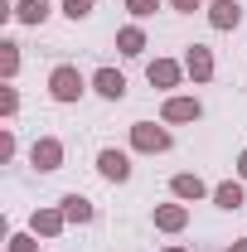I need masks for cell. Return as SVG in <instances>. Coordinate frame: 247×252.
I'll return each instance as SVG.
<instances>
[{"mask_svg":"<svg viewBox=\"0 0 247 252\" xmlns=\"http://www.w3.org/2000/svg\"><path fill=\"white\" fill-rule=\"evenodd\" d=\"M15 112H20V93H15V83H5V88H0V117L15 122Z\"/></svg>","mask_w":247,"mask_h":252,"instance_id":"ac0fdd59","label":"cell"},{"mask_svg":"<svg viewBox=\"0 0 247 252\" xmlns=\"http://www.w3.org/2000/svg\"><path fill=\"white\" fill-rule=\"evenodd\" d=\"M243 199H247V189H243V180H223V185H214V204L218 209H243Z\"/></svg>","mask_w":247,"mask_h":252,"instance_id":"9a60e30c","label":"cell"},{"mask_svg":"<svg viewBox=\"0 0 247 252\" xmlns=\"http://www.w3.org/2000/svg\"><path fill=\"white\" fill-rule=\"evenodd\" d=\"M170 10H175V15H194V10H209V5H204V0H170Z\"/></svg>","mask_w":247,"mask_h":252,"instance_id":"603a6c76","label":"cell"},{"mask_svg":"<svg viewBox=\"0 0 247 252\" xmlns=\"http://www.w3.org/2000/svg\"><path fill=\"white\" fill-rule=\"evenodd\" d=\"M233 165H238V180L247 185V151H238V160H233Z\"/></svg>","mask_w":247,"mask_h":252,"instance_id":"cb8c5ba5","label":"cell"},{"mask_svg":"<svg viewBox=\"0 0 247 252\" xmlns=\"http://www.w3.org/2000/svg\"><path fill=\"white\" fill-rule=\"evenodd\" d=\"M204 117V102L199 97H185V93H170L165 107H160V122L165 126H185V122H199Z\"/></svg>","mask_w":247,"mask_h":252,"instance_id":"3957f363","label":"cell"},{"mask_svg":"<svg viewBox=\"0 0 247 252\" xmlns=\"http://www.w3.org/2000/svg\"><path fill=\"white\" fill-rule=\"evenodd\" d=\"M185 73L194 83H209V78H214V49H209V44H189L185 49Z\"/></svg>","mask_w":247,"mask_h":252,"instance_id":"ba28073f","label":"cell"},{"mask_svg":"<svg viewBox=\"0 0 247 252\" xmlns=\"http://www.w3.org/2000/svg\"><path fill=\"white\" fill-rule=\"evenodd\" d=\"M15 151H20V146H15V131L5 126V131H0V160L10 165V160H15Z\"/></svg>","mask_w":247,"mask_h":252,"instance_id":"7402d4cb","label":"cell"},{"mask_svg":"<svg viewBox=\"0 0 247 252\" xmlns=\"http://www.w3.org/2000/svg\"><path fill=\"white\" fill-rule=\"evenodd\" d=\"M63 228H68V214L63 209H34L30 214V233H39V238H59Z\"/></svg>","mask_w":247,"mask_h":252,"instance_id":"7c38bea8","label":"cell"},{"mask_svg":"<svg viewBox=\"0 0 247 252\" xmlns=\"http://www.w3.org/2000/svg\"><path fill=\"white\" fill-rule=\"evenodd\" d=\"M63 15L78 25V20H88V15H93V0H63Z\"/></svg>","mask_w":247,"mask_h":252,"instance_id":"ffe728a7","label":"cell"},{"mask_svg":"<svg viewBox=\"0 0 247 252\" xmlns=\"http://www.w3.org/2000/svg\"><path fill=\"white\" fill-rule=\"evenodd\" d=\"M155 228H160V233H185L189 228V204H180V199H175V204H155Z\"/></svg>","mask_w":247,"mask_h":252,"instance_id":"9c48e42d","label":"cell"},{"mask_svg":"<svg viewBox=\"0 0 247 252\" xmlns=\"http://www.w3.org/2000/svg\"><path fill=\"white\" fill-rule=\"evenodd\" d=\"M88 88H93V78H83L73 63H54V73H49V97H54V102L73 107V102H83Z\"/></svg>","mask_w":247,"mask_h":252,"instance_id":"6da1fadb","label":"cell"},{"mask_svg":"<svg viewBox=\"0 0 247 252\" xmlns=\"http://www.w3.org/2000/svg\"><path fill=\"white\" fill-rule=\"evenodd\" d=\"M165 252H189V248H180V243H170V248H165Z\"/></svg>","mask_w":247,"mask_h":252,"instance_id":"484cf974","label":"cell"},{"mask_svg":"<svg viewBox=\"0 0 247 252\" xmlns=\"http://www.w3.org/2000/svg\"><path fill=\"white\" fill-rule=\"evenodd\" d=\"M10 252H39V233H10Z\"/></svg>","mask_w":247,"mask_h":252,"instance_id":"d6986e66","label":"cell"},{"mask_svg":"<svg viewBox=\"0 0 247 252\" xmlns=\"http://www.w3.org/2000/svg\"><path fill=\"white\" fill-rule=\"evenodd\" d=\"M209 25L214 30H238L243 25V0H209Z\"/></svg>","mask_w":247,"mask_h":252,"instance_id":"8fae6325","label":"cell"},{"mask_svg":"<svg viewBox=\"0 0 247 252\" xmlns=\"http://www.w3.org/2000/svg\"><path fill=\"white\" fill-rule=\"evenodd\" d=\"M30 165L39 170V175L63 170V141H59V136H39V141L30 146Z\"/></svg>","mask_w":247,"mask_h":252,"instance_id":"5b68a950","label":"cell"},{"mask_svg":"<svg viewBox=\"0 0 247 252\" xmlns=\"http://www.w3.org/2000/svg\"><path fill=\"white\" fill-rule=\"evenodd\" d=\"M126 10H131V20H151L160 10V0H126Z\"/></svg>","mask_w":247,"mask_h":252,"instance_id":"44dd1931","label":"cell"},{"mask_svg":"<svg viewBox=\"0 0 247 252\" xmlns=\"http://www.w3.org/2000/svg\"><path fill=\"white\" fill-rule=\"evenodd\" d=\"M146 78H151V88H160V93H175L189 73H185V63H175V59H151L146 63Z\"/></svg>","mask_w":247,"mask_h":252,"instance_id":"8992f818","label":"cell"},{"mask_svg":"<svg viewBox=\"0 0 247 252\" xmlns=\"http://www.w3.org/2000/svg\"><path fill=\"white\" fill-rule=\"evenodd\" d=\"M146 44H151V39H146L141 25H122V30H117V49H122L126 59H141V54H146Z\"/></svg>","mask_w":247,"mask_h":252,"instance_id":"5bb4252c","label":"cell"},{"mask_svg":"<svg viewBox=\"0 0 247 252\" xmlns=\"http://www.w3.org/2000/svg\"><path fill=\"white\" fill-rule=\"evenodd\" d=\"M59 209L68 214V223H78V228L97 219V204L88 199V194H78V189H73V194H63V199H59Z\"/></svg>","mask_w":247,"mask_h":252,"instance_id":"4fadbf2b","label":"cell"},{"mask_svg":"<svg viewBox=\"0 0 247 252\" xmlns=\"http://www.w3.org/2000/svg\"><path fill=\"white\" fill-rule=\"evenodd\" d=\"M97 175L112 180V185H126V180H131V151L102 146V151H97Z\"/></svg>","mask_w":247,"mask_h":252,"instance_id":"277c9868","label":"cell"},{"mask_svg":"<svg viewBox=\"0 0 247 252\" xmlns=\"http://www.w3.org/2000/svg\"><path fill=\"white\" fill-rule=\"evenodd\" d=\"M175 146V136L165 131V126H155V122H136L131 126V151L136 156H165Z\"/></svg>","mask_w":247,"mask_h":252,"instance_id":"7a4b0ae2","label":"cell"},{"mask_svg":"<svg viewBox=\"0 0 247 252\" xmlns=\"http://www.w3.org/2000/svg\"><path fill=\"white\" fill-rule=\"evenodd\" d=\"M93 93L107 97V102H122L126 97V73L122 68H97L93 73Z\"/></svg>","mask_w":247,"mask_h":252,"instance_id":"30bf717a","label":"cell"},{"mask_svg":"<svg viewBox=\"0 0 247 252\" xmlns=\"http://www.w3.org/2000/svg\"><path fill=\"white\" fill-rule=\"evenodd\" d=\"M170 194H175L180 204H199V199H214V189L204 185V180H199L194 170H185V175H175V180H170Z\"/></svg>","mask_w":247,"mask_h":252,"instance_id":"52a82bcc","label":"cell"},{"mask_svg":"<svg viewBox=\"0 0 247 252\" xmlns=\"http://www.w3.org/2000/svg\"><path fill=\"white\" fill-rule=\"evenodd\" d=\"M228 252H247V238H243V243H228Z\"/></svg>","mask_w":247,"mask_h":252,"instance_id":"d4e9b609","label":"cell"},{"mask_svg":"<svg viewBox=\"0 0 247 252\" xmlns=\"http://www.w3.org/2000/svg\"><path fill=\"white\" fill-rule=\"evenodd\" d=\"M15 73H20V44L15 39H0V78L15 83Z\"/></svg>","mask_w":247,"mask_h":252,"instance_id":"e0dca14e","label":"cell"},{"mask_svg":"<svg viewBox=\"0 0 247 252\" xmlns=\"http://www.w3.org/2000/svg\"><path fill=\"white\" fill-rule=\"evenodd\" d=\"M49 15H54L49 0H15V20H20V25H44Z\"/></svg>","mask_w":247,"mask_h":252,"instance_id":"2e32d148","label":"cell"}]
</instances>
